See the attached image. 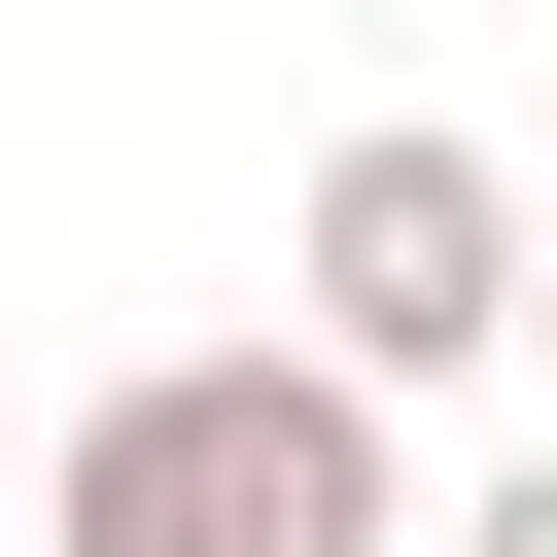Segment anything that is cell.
<instances>
[{
	"mask_svg": "<svg viewBox=\"0 0 557 557\" xmlns=\"http://www.w3.org/2000/svg\"><path fill=\"white\" fill-rule=\"evenodd\" d=\"M35 557H418V487H383V383H313V348H139V383L35 453Z\"/></svg>",
	"mask_w": 557,
	"mask_h": 557,
	"instance_id": "cell-1",
	"label": "cell"
},
{
	"mask_svg": "<svg viewBox=\"0 0 557 557\" xmlns=\"http://www.w3.org/2000/svg\"><path fill=\"white\" fill-rule=\"evenodd\" d=\"M278 278H313V313H278V348H313V383H383V418H418V383H487V348H522V174H487V139H418V104H383V139H313V244H278Z\"/></svg>",
	"mask_w": 557,
	"mask_h": 557,
	"instance_id": "cell-2",
	"label": "cell"
},
{
	"mask_svg": "<svg viewBox=\"0 0 557 557\" xmlns=\"http://www.w3.org/2000/svg\"><path fill=\"white\" fill-rule=\"evenodd\" d=\"M453 557H557V453H487V487H453Z\"/></svg>",
	"mask_w": 557,
	"mask_h": 557,
	"instance_id": "cell-3",
	"label": "cell"
},
{
	"mask_svg": "<svg viewBox=\"0 0 557 557\" xmlns=\"http://www.w3.org/2000/svg\"><path fill=\"white\" fill-rule=\"evenodd\" d=\"M522 348H557V209H522Z\"/></svg>",
	"mask_w": 557,
	"mask_h": 557,
	"instance_id": "cell-4",
	"label": "cell"
}]
</instances>
